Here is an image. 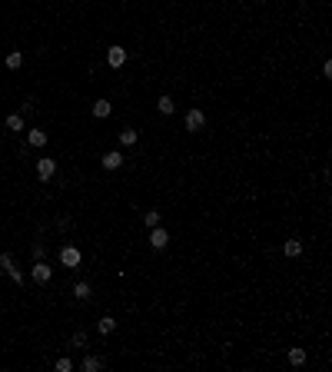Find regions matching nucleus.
Segmentation results:
<instances>
[{"mask_svg": "<svg viewBox=\"0 0 332 372\" xmlns=\"http://www.w3.org/2000/svg\"><path fill=\"white\" fill-rule=\"evenodd\" d=\"M302 362H306V349H289V366H302Z\"/></svg>", "mask_w": 332, "mask_h": 372, "instance_id": "nucleus-15", "label": "nucleus"}, {"mask_svg": "<svg viewBox=\"0 0 332 372\" xmlns=\"http://www.w3.org/2000/svg\"><path fill=\"white\" fill-rule=\"evenodd\" d=\"M282 252H286L289 259H296L299 252H302V243H299V240H286V246H282Z\"/></svg>", "mask_w": 332, "mask_h": 372, "instance_id": "nucleus-12", "label": "nucleus"}, {"mask_svg": "<svg viewBox=\"0 0 332 372\" xmlns=\"http://www.w3.org/2000/svg\"><path fill=\"white\" fill-rule=\"evenodd\" d=\"M166 243H169V233L160 230V226H153V230H150V246H153V249H163Z\"/></svg>", "mask_w": 332, "mask_h": 372, "instance_id": "nucleus-7", "label": "nucleus"}, {"mask_svg": "<svg viewBox=\"0 0 332 372\" xmlns=\"http://www.w3.org/2000/svg\"><path fill=\"white\" fill-rule=\"evenodd\" d=\"M3 273H7V276H10V279H13V283H17V286H23V273H20V266H7V269H3Z\"/></svg>", "mask_w": 332, "mask_h": 372, "instance_id": "nucleus-17", "label": "nucleus"}, {"mask_svg": "<svg viewBox=\"0 0 332 372\" xmlns=\"http://www.w3.org/2000/svg\"><path fill=\"white\" fill-rule=\"evenodd\" d=\"M27 143H30V146H47V133L44 130H30L27 133Z\"/></svg>", "mask_w": 332, "mask_h": 372, "instance_id": "nucleus-11", "label": "nucleus"}, {"mask_svg": "<svg viewBox=\"0 0 332 372\" xmlns=\"http://www.w3.org/2000/svg\"><path fill=\"white\" fill-rule=\"evenodd\" d=\"M60 263H63L66 269H80L83 256H80V249H77V246H63V249H60Z\"/></svg>", "mask_w": 332, "mask_h": 372, "instance_id": "nucleus-2", "label": "nucleus"}, {"mask_svg": "<svg viewBox=\"0 0 332 372\" xmlns=\"http://www.w3.org/2000/svg\"><path fill=\"white\" fill-rule=\"evenodd\" d=\"M56 372H73V362L66 359V356L63 359H56Z\"/></svg>", "mask_w": 332, "mask_h": 372, "instance_id": "nucleus-21", "label": "nucleus"}, {"mask_svg": "<svg viewBox=\"0 0 332 372\" xmlns=\"http://www.w3.org/2000/svg\"><path fill=\"white\" fill-rule=\"evenodd\" d=\"M113 329H116V319H113V316H103V319L97 322V332H100V336H110Z\"/></svg>", "mask_w": 332, "mask_h": 372, "instance_id": "nucleus-8", "label": "nucleus"}, {"mask_svg": "<svg viewBox=\"0 0 332 372\" xmlns=\"http://www.w3.org/2000/svg\"><path fill=\"white\" fill-rule=\"evenodd\" d=\"M7 130H10V133H20L23 130V117H20V113H10V117H7Z\"/></svg>", "mask_w": 332, "mask_h": 372, "instance_id": "nucleus-14", "label": "nucleus"}, {"mask_svg": "<svg viewBox=\"0 0 332 372\" xmlns=\"http://www.w3.org/2000/svg\"><path fill=\"white\" fill-rule=\"evenodd\" d=\"M54 173H56V160H50V156H44V160H37V176L40 180H54Z\"/></svg>", "mask_w": 332, "mask_h": 372, "instance_id": "nucleus-3", "label": "nucleus"}, {"mask_svg": "<svg viewBox=\"0 0 332 372\" xmlns=\"http://www.w3.org/2000/svg\"><path fill=\"white\" fill-rule=\"evenodd\" d=\"M73 299H90V283H77L73 286Z\"/></svg>", "mask_w": 332, "mask_h": 372, "instance_id": "nucleus-18", "label": "nucleus"}, {"mask_svg": "<svg viewBox=\"0 0 332 372\" xmlns=\"http://www.w3.org/2000/svg\"><path fill=\"white\" fill-rule=\"evenodd\" d=\"M30 276H33V283H37V286H47V283H50V276H54V269L47 266V259H33Z\"/></svg>", "mask_w": 332, "mask_h": 372, "instance_id": "nucleus-1", "label": "nucleus"}, {"mask_svg": "<svg viewBox=\"0 0 332 372\" xmlns=\"http://www.w3.org/2000/svg\"><path fill=\"white\" fill-rule=\"evenodd\" d=\"M156 110H160L163 117H169V113L176 110V103H173V100H169V97H160V100H156Z\"/></svg>", "mask_w": 332, "mask_h": 372, "instance_id": "nucleus-13", "label": "nucleus"}, {"mask_svg": "<svg viewBox=\"0 0 332 372\" xmlns=\"http://www.w3.org/2000/svg\"><path fill=\"white\" fill-rule=\"evenodd\" d=\"M107 63H110V66H123V63H126V50H123L120 44L110 47V50H107Z\"/></svg>", "mask_w": 332, "mask_h": 372, "instance_id": "nucleus-6", "label": "nucleus"}, {"mask_svg": "<svg viewBox=\"0 0 332 372\" xmlns=\"http://www.w3.org/2000/svg\"><path fill=\"white\" fill-rule=\"evenodd\" d=\"M110 100H97V103H93V117H97V120H103V117H110Z\"/></svg>", "mask_w": 332, "mask_h": 372, "instance_id": "nucleus-9", "label": "nucleus"}, {"mask_svg": "<svg viewBox=\"0 0 332 372\" xmlns=\"http://www.w3.org/2000/svg\"><path fill=\"white\" fill-rule=\"evenodd\" d=\"M136 136H140L136 130H123V133H120V143H123V146H133V143H136Z\"/></svg>", "mask_w": 332, "mask_h": 372, "instance_id": "nucleus-19", "label": "nucleus"}, {"mask_svg": "<svg viewBox=\"0 0 332 372\" xmlns=\"http://www.w3.org/2000/svg\"><path fill=\"white\" fill-rule=\"evenodd\" d=\"M30 252H33V259H44V243H33Z\"/></svg>", "mask_w": 332, "mask_h": 372, "instance_id": "nucleus-23", "label": "nucleus"}, {"mask_svg": "<svg viewBox=\"0 0 332 372\" xmlns=\"http://www.w3.org/2000/svg\"><path fill=\"white\" fill-rule=\"evenodd\" d=\"M100 163H103V170H120L123 166V153L120 150H110V153L100 156Z\"/></svg>", "mask_w": 332, "mask_h": 372, "instance_id": "nucleus-5", "label": "nucleus"}, {"mask_svg": "<svg viewBox=\"0 0 332 372\" xmlns=\"http://www.w3.org/2000/svg\"><path fill=\"white\" fill-rule=\"evenodd\" d=\"M70 346H77V349H83V346H87V336H83V332H77V336L70 339Z\"/></svg>", "mask_w": 332, "mask_h": 372, "instance_id": "nucleus-22", "label": "nucleus"}, {"mask_svg": "<svg viewBox=\"0 0 332 372\" xmlns=\"http://www.w3.org/2000/svg\"><path fill=\"white\" fill-rule=\"evenodd\" d=\"M10 263H13V256H10V252H0V269H7Z\"/></svg>", "mask_w": 332, "mask_h": 372, "instance_id": "nucleus-24", "label": "nucleus"}, {"mask_svg": "<svg viewBox=\"0 0 332 372\" xmlns=\"http://www.w3.org/2000/svg\"><path fill=\"white\" fill-rule=\"evenodd\" d=\"M97 369H103V359H97V356H87V359H83V372H97Z\"/></svg>", "mask_w": 332, "mask_h": 372, "instance_id": "nucleus-16", "label": "nucleus"}, {"mask_svg": "<svg viewBox=\"0 0 332 372\" xmlns=\"http://www.w3.org/2000/svg\"><path fill=\"white\" fill-rule=\"evenodd\" d=\"M3 63H7V70H20V66H23V54H20V50H13V54H7Z\"/></svg>", "mask_w": 332, "mask_h": 372, "instance_id": "nucleus-10", "label": "nucleus"}, {"mask_svg": "<svg viewBox=\"0 0 332 372\" xmlns=\"http://www.w3.org/2000/svg\"><path fill=\"white\" fill-rule=\"evenodd\" d=\"M143 223L150 226V230H153V226H160V213H156V209H150V213L143 216Z\"/></svg>", "mask_w": 332, "mask_h": 372, "instance_id": "nucleus-20", "label": "nucleus"}, {"mask_svg": "<svg viewBox=\"0 0 332 372\" xmlns=\"http://www.w3.org/2000/svg\"><path fill=\"white\" fill-rule=\"evenodd\" d=\"M203 126H206V113H203V110H189L186 113V130L196 133V130H203Z\"/></svg>", "mask_w": 332, "mask_h": 372, "instance_id": "nucleus-4", "label": "nucleus"}]
</instances>
